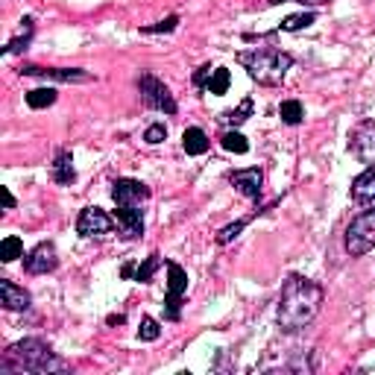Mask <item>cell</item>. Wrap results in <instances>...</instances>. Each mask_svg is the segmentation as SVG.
Here are the masks:
<instances>
[{
    "instance_id": "cell-17",
    "label": "cell",
    "mask_w": 375,
    "mask_h": 375,
    "mask_svg": "<svg viewBox=\"0 0 375 375\" xmlns=\"http://www.w3.org/2000/svg\"><path fill=\"white\" fill-rule=\"evenodd\" d=\"M182 147L188 156H203V152H208V147H212V141H208V135L200 126H188L182 132Z\"/></svg>"
},
{
    "instance_id": "cell-27",
    "label": "cell",
    "mask_w": 375,
    "mask_h": 375,
    "mask_svg": "<svg viewBox=\"0 0 375 375\" xmlns=\"http://www.w3.org/2000/svg\"><path fill=\"white\" fill-rule=\"evenodd\" d=\"M249 220H252V217H244V220H235V223H229V226H223V229H220V231H217V244H220V247H226V244H231V240H235V238L240 235V231H244V229H247V223H249Z\"/></svg>"
},
{
    "instance_id": "cell-26",
    "label": "cell",
    "mask_w": 375,
    "mask_h": 375,
    "mask_svg": "<svg viewBox=\"0 0 375 375\" xmlns=\"http://www.w3.org/2000/svg\"><path fill=\"white\" fill-rule=\"evenodd\" d=\"M15 258H24V244H21V238L9 235V238H3V244H0V261L12 264Z\"/></svg>"
},
{
    "instance_id": "cell-1",
    "label": "cell",
    "mask_w": 375,
    "mask_h": 375,
    "mask_svg": "<svg viewBox=\"0 0 375 375\" xmlns=\"http://www.w3.org/2000/svg\"><path fill=\"white\" fill-rule=\"evenodd\" d=\"M326 291L317 282L305 279V275H288V282L282 284L279 308H275V323L284 334H296L308 328L317 319L319 308H323Z\"/></svg>"
},
{
    "instance_id": "cell-24",
    "label": "cell",
    "mask_w": 375,
    "mask_h": 375,
    "mask_svg": "<svg viewBox=\"0 0 375 375\" xmlns=\"http://www.w3.org/2000/svg\"><path fill=\"white\" fill-rule=\"evenodd\" d=\"M317 21L314 12H296V15H288L279 24V32H299V30H308Z\"/></svg>"
},
{
    "instance_id": "cell-31",
    "label": "cell",
    "mask_w": 375,
    "mask_h": 375,
    "mask_svg": "<svg viewBox=\"0 0 375 375\" xmlns=\"http://www.w3.org/2000/svg\"><path fill=\"white\" fill-rule=\"evenodd\" d=\"M212 73H214V68H212V65H203V68L194 73V85L205 88V85H208V80H212Z\"/></svg>"
},
{
    "instance_id": "cell-23",
    "label": "cell",
    "mask_w": 375,
    "mask_h": 375,
    "mask_svg": "<svg viewBox=\"0 0 375 375\" xmlns=\"http://www.w3.org/2000/svg\"><path fill=\"white\" fill-rule=\"evenodd\" d=\"M279 117H282L288 126H299L302 117H305V109H302L299 100H282V106H279Z\"/></svg>"
},
{
    "instance_id": "cell-28",
    "label": "cell",
    "mask_w": 375,
    "mask_h": 375,
    "mask_svg": "<svg viewBox=\"0 0 375 375\" xmlns=\"http://www.w3.org/2000/svg\"><path fill=\"white\" fill-rule=\"evenodd\" d=\"M161 337V326L159 319L152 317H141V326H138V340H147V343H152V340Z\"/></svg>"
},
{
    "instance_id": "cell-10",
    "label": "cell",
    "mask_w": 375,
    "mask_h": 375,
    "mask_svg": "<svg viewBox=\"0 0 375 375\" xmlns=\"http://www.w3.org/2000/svg\"><path fill=\"white\" fill-rule=\"evenodd\" d=\"M56 267H59V255L50 240H41L36 249H30L24 255V270L30 275H44V273H53Z\"/></svg>"
},
{
    "instance_id": "cell-9",
    "label": "cell",
    "mask_w": 375,
    "mask_h": 375,
    "mask_svg": "<svg viewBox=\"0 0 375 375\" xmlns=\"http://www.w3.org/2000/svg\"><path fill=\"white\" fill-rule=\"evenodd\" d=\"M150 188L138 179H115L112 185V200L115 205H126V208H141L144 203H150Z\"/></svg>"
},
{
    "instance_id": "cell-6",
    "label": "cell",
    "mask_w": 375,
    "mask_h": 375,
    "mask_svg": "<svg viewBox=\"0 0 375 375\" xmlns=\"http://www.w3.org/2000/svg\"><path fill=\"white\" fill-rule=\"evenodd\" d=\"M168 264V296H164V317L176 323L182 317V296L188 293V273L179 267L176 261H164Z\"/></svg>"
},
{
    "instance_id": "cell-18",
    "label": "cell",
    "mask_w": 375,
    "mask_h": 375,
    "mask_svg": "<svg viewBox=\"0 0 375 375\" xmlns=\"http://www.w3.org/2000/svg\"><path fill=\"white\" fill-rule=\"evenodd\" d=\"M252 112H255V103H252V97H244L238 109H231V112H223L217 120H220V124H226V126H231V129H238L240 124H247V120L252 117Z\"/></svg>"
},
{
    "instance_id": "cell-22",
    "label": "cell",
    "mask_w": 375,
    "mask_h": 375,
    "mask_svg": "<svg viewBox=\"0 0 375 375\" xmlns=\"http://www.w3.org/2000/svg\"><path fill=\"white\" fill-rule=\"evenodd\" d=\"M161 264H164L161 255H159V252H152L150 258H144V264H138V267H135V275H132V279L141 282V284H150L152 275H156V270L161 267Z\"/></svg>"
},
{
    "instance_id": "cell-4",
    "label": "cell",
    "mask_w": 375,
    "mask_h": 375,
    "mask_svg": "<svg viewBox=\"0 0 375 375\" xmlns=\"http://www.w3.org/2000/svg\"><path fill=\"white\" fill-rule=\"evenodd\" d=\"M372 249H375V212H363L346 226V252L352 258H363Z\"/></svg>"
},
{
    "instance_id": "cell-5",
    "label": "cell",
    "mask_w": 375,
    "mask_h": 375,
    "mask_svg": "<svg viewBox=\"0 0 375 375\" xmlns=\"http://www.w3.org/2000/svg\"><path fill=\"white\" fill-rule=\"evenodd\" d=\"M138 91H141V100H144L147 109H156V112H164V115H176V112H179V106H176L170 88L164 85L159 76L141 73L138 76Z\"/></svg>"
},
{
    "instance_id": "cell-19",
    "label": "cell",
    "mask_w": 375,
    "mask_h": 375,
    "mask_svg": "<svg viewBox=\"0 0 375 375\" xmlns=\"http://www.w3.org/2000/svg\"><path fill=\"white\" fill-rule=\"evenodd\" d=\"M220 144H223L226 152H235V156H244V152H249V141L240 135L238 129H226L223 138H220Z\"/></svg>"
},
{
    "instance_id": "cell-20",
    "label": "cell",
    "mask_w": 375,
    "mask_h": 375,
    "mask_svg": "<svg viewBox=\"0 0 375 375\" xmlns=\"http://www.w3.org/2000/svg\"><path fill=\"white\" fill-rule=\"evenodd\" d=\"M32 32H36V21H32V18H24V30H21V36H15V38L3 47L6 56H9V53H21V50H27V44L32 41Z\"/></svg>"
},
{
    "instance_id": "cell-21",
    "label": "cell",
    "mask_w": 375,
    "mask_h": 375,
    "mask_svg": "<svg viewBox=\"0 0 375 375\" xmlns=\"http://www.w3.org/2000/svg\"><path fill=\"white\" fill-rule=\"evenodd\" d=\"M56 103V88H32V91H27V106L30 109H47Z\"/></svg>"
},
{
    "instance_id": "cell-8",
    "label": "cell",
    "mask_w": 375,
    "mask_h": 375,
    "mask_svg": "<svg viewBox=\"0 0 375 375\" xmlns=\"http://www.w3.org/2000/svg\"><path fill=\"white\" fill-rule=\"evenodd\" d=\"M349 150L367 164H375V120H361L349 132Z\"/></svg>"
},
{
    "instance_id": "cell-29",
    "label": "cell",
    "mask_w": 375,
    "mask_h": 375,
    "mask_svg": "<svg viewBox=\"0 0 375 375\" xmlns=\"http://www.w3.org/2000/svg\"><path fill=\"white\" fill-rule=\"evenodd\" d=\"M176 27H179V15H170L159 21V24H150V27H141V32H147V36H152V32H173Z\"/></svg>"
},
{
    "instance_id": "cell-33",
    "label": "cell",
    "mask_w": 375,
    "mask_h": 375,
    "mask_svg": "<svg viewBox=\"0 0 375 375\" xmlns=\"http://www.w3.org/2000/svg\"><path fill=\"white\" fill-rule=\"evenodd\" d=\"M3 205H6V208H15V196H12V191H9V188H3Z\"/></svg>"
},
{
    "instance_id": "cell-32",
    "label": "cell",
    "mask_w": 375,
    "mask_h": 375,
    "mask_svg": "<svg viewBox=\"0 0 375 375\" xmlns=\"http://www.w3.org/2000/svg\"><path fill=\"white\" fill-rule=\"evenodd\" d=\"M270 6H279V3H288V0H267ZM293 3H302V6H326L332 0H293Z\"/></svg>"
},
{
    "instance_id": "cell-15",
    "label": "cell",
    "mask_w": 375,
    "mask_h": 375,
    "mask_svg": "<svg viewBox=\"0 0 375 375\" xmlns=\"http://www.w3.org/2000/svg\"><path fill=\"white\" fill-rule=\"evenodd\" d=\"M0 302L6 311H30V293L24 288H18L12 279H0Z\"/></svg>"
},
{
    "instance_id": "cell-13",
    "label": "cell",
    "mask_w": 375,
    "mask_h": 375,
    "mask_svg": "<svg viewBox=\"0 0 375 375\" xmlns=\"http://www.w3.org/2000/svg\"><path fill=\"white\" fill-rule=\"evenodd\" d=\"M115 220H117V229L126 240H135L144 235V212L141 208H126V205H117L115 208Z\"/></svg>"
},
{
    "instance_id": "cell-25",
    "label": "cell",
    "mask_w": 375,
    "mask_h": 375,
    "mask_svg": "<svg viewBox=\"0 0 375 375\" xmlns=\"http://www.w3.org/2000/svg\"><path fill=\"white\" fill-rule=\"evenodd\" d=\"M229 85H231V73L226 68H214L212 80H208V85H205V91L214 94V97H223L229 91Z\"/></svg>"
},
{
    "instance_id": "cell-34",
    "label": "cell",
    "mask_w": 375,
    "mask_h": 375,
    "mask_svg": "<svg viewBox=\"0 0 375 375\" xmlns=\"http://www.w3.org/2000/svg\"><path fill=\"white\" fill-rule=\"evenodd\" d=\"M120 275H124V279H132V275H135V264H124V267H120Z\"/></svg>"
},
{
    "instance_id": "cell-7",
    "label": "cell",
    "mask_w": 375,
    "mask_h": 375,
    "mask_svg": "<svg viewBox=\"0 0 375 375\" xmlns=\"http://www.w3.org/2000/svg\"><path fill=\"white\" fill-rule=\"evenodd\" d=\"M115 226H117V220L97 205L82 208L80 217H76V231H80L82 238H106L115 231Z\"/></svg>"
},
{
    "instance_id": "cell-14",
    "label": "cell",
    "mask_w": 375,
    "mask_h": 375,
    "mask_svg": "<svg viewBox=\"0 0 375 375\" xmlns=\"http://www.w3.org/2000/svg\"><path fill=\"white\" fill-rule=\"evenodd\" d=\"M352 200L358 205H375V164L352 179Z\"/></svg>"
},
{
    "instance_id": "cell-3",
    "label": "cell",
    "mask_w": 375,
    "mask_h": 375,
    "mask_svg": "<svg viewBox=\"0 0 375 375\" xmlns=\"http://www.w3.org/2000/svg\"><path fill=\"white\" fill-rule=\"evenodd\" d=\"M238 65H244V71L249 73V80H255L258 85H282L288 71L293 68V56L279 47H252L238 53Z\"/></svg>"
},
{
    "instance_id": "cell-11",
    "label": "cell",
    "mask_w": 375,
    "mask_h": 375,
    "mask_svg": "<svg viewBox=\"0 0 375 375\" xmlns=\"http://www.w3.org/2000/svg\"><path fill=\"white\" fill-rule=\"evenodd\" d=\"M229 182L235 185V191L247 200L258 203L261 200V188H264V170L261 168H244V170H231Z\"/></svg>"
},
{
    "instance_id": "cell-12",
    "label": "cell",
    "mask_w": 375,
    "mask_h": 375,
    "mask_svg": "<svg viewBox=\"0 0 375 375\" xmlns=\"http://www.w3.org/2000/svg\"><path fill=\"white\" fill-rule=\"evenodd\" d=\"M21 73L41 76V80H50V82H91L94 80V76L82 68H36V65H24Z\"/></svg>"
},
{
    "instance_id": "cell-30",
    "label": "cell",
    "mask_w": 375,
    "mask_h": 375,
    "mask_svg": "<svg viewBox=\"0 0 375 375\" xmlns=\"http://www.w3.org/2000/svg\"><path fill=\"white\" fill-rule=\"evenodd\" d=\"M164 138H168V126H164V124H152V126L144 129V141H147V144H161Z\"/></svg>"
},
{
    "instance_id": "cell-16",
    "label": "cell",
    "mask_w": 375,
    "mask_h": 375,
    "mask_svg": "<svg viewBox=\"0 0 375 375\" xmlns=\"http://www.w3.org/2000/svg\"><path fill=\"white\" fill-rule=\"evenodd\" d=\"M50 176L56 185H73L76 182V170H73V156L71 150H59L56 159L50 164Z\"/></svg>"
},
{
    "instance_id": "cell-2",
    "label": "cell",
    "mask_w": 375,
    "mask_h": 375,
    "mask_svg": "<svg viewBox=\"0 0 375 375\" xmlns=\"http://www.w3.org/2000/svg\"><path fill=\"white\" fill-rule=\"evenodd\" d=\"M71 363L62 361L44 340L24 337L3 352L0 372H68Z\"/></svg>"
}]
</instances>
